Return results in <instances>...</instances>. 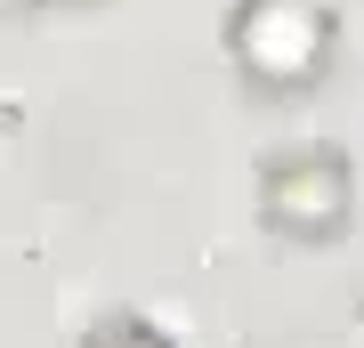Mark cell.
I'll return each instance as SVG.
<instances>
[{
	"label": "cell",
	"instance_id": "6da1fadb",
	"mask_svg": "<svg viewBox=\"0 0 364 348\" xmlns=\"http://www.w3.org/2000/svg\"><path fill=\"white\" fill-rule=\"evenodd\" d=\"M227 49H235L251 90H308V81H324L332 16L308 9V0H243Z\"/></svg>",
	"mask_w": 364,
	"mask_h": 348
},
{
	"label": "cell",
	"instance_id": "7a4b0ae2",
	"mask_svg": "<svg viewBox=\"0 0 364 348\" xmlns=\"http://www.w3.org/2000/svg\"><path fill=\"white\" fill-rule=\"evenodd\" d=\"M348 203H356V179L324 146L267 162V179H259V219L284 243H332V235H348Z\"/></svg>",
	"mask_w": 364,
	"mask_h": 348
},
{
	"label": "cell",
	"instance_id": "3957f363",
	"mask_svg": "<svg viewBox=\"0 0 364 348\" xmlns=\"http://www.w3.org/2000/svg\"><path fill=\"white\" fill-rule=\"evenodd\" d=\"M90 348H178V340H170L162 324H138V316H130V324H105Z\"/></svg>",
	"mask_w": 364,
	"mask_h": 348
}]
</instances>
